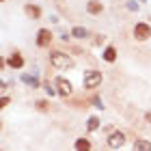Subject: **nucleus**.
Wrapping results in <instances>:
<instances>
[{"label": "nucleus", "mask_w": 151, "mask_h": 151, "mask_svg": "<svg viewBox=\"0 0 151 151\" xmlns=\"http://www.w3.org/2000/svg\"><path fill=\"white\" fill-rule=\"evenodd\" d=\"M50 63L56 67V69H71L73 67V60L67 56V54H63V52H54L50 56Z\"/></svg>", "instance_id": "obj_1"}, {"label": "nucleus", "mask_w": 151, "mask_h": 151, "mask_svg": "<svg viewBox=\"0 0 151 151\" xmlns=\"http://www.w3.org/2000/svg\"><path fill=\"white\" fill-rule=\"evenodd\" d=\"M97 84H101V73L99 71H86L84 73V86L86 88H95Z\"/></svg>", "instance_id": "obj_2"}, {"label": "nucleus", "mask_w": 151, "mask_h": 151, "mask_svg": "<svg viewBox=\"0 0 151 151\" xmlns=\"http://www.w3.org/2000/svg\"><path fill=\"white\" fill-rule=\"evenodd\" d=\"M134 37L140 39V41H145V39L151 37V28H149L147 24H136L134 26Z\"/></svg>", "instance_id": "obj_3"}, {"label": "nucleus", "mask_w": 151, "mask_h": 151, "mask_svg": "<svg viewBox=\"0 0 151 151\" xmlns=\"http://www.w3.org/2000/svg\"><path fill=\"white\" fill-rule=\"evenodd\" d=\"M123 142H125V136H123L121 132H114V134H110V138H108V145H110L112 149H119Z\"/></svg>", "instance_id": "obj_4"}, {"label": "nucleus", "mask_w": 151, "mask_h": 151, "mask_svg": "<svg viewBox=\"0 0 151 151\" xmlns=\"http://www.w3.org/2000/svg\"><path fill=\"white\" fill-rule=\"evenodd\" d=\"M56 88H58L60 95H69V93H71V82L65 80V78H58V80H56Z\"/></svg>", "instance_id": "obj_5"}, {"label": "nucleus", "mask_w": 151, "mask_h": 151, "mask_svg": "<svg viewBox=\"0 0 151 151\" xmlns=\"http://www.w3.org/2000/svg\"><path fill=\"white\" fill-rule=\"evenodd\" d=\"M50 39H52V35H50V30H39V37H37V43H39L41 47H45L47 43H50Z\"/></svg>", "instance_id": "obj_6"}, {"label": "nucleus", "mask_w": 151, "mask_h": 151, "mask_svg": "<svg viewBox=\"0 0 151 151\" xmlns=\"http://www.w3.org/2000/svg\"><path fill=\"white\" fill-rule=\"evenodd\" d=\"M134 151H151V142L145 138H138L134 142Z\"/></svg>", "instance_id": "obj_7"}, {"label": "nucleus", "mask_w": 151, "mask_h": 151, "mask_svg": "<svg viewBox=\"0 0 151 151\" xmlns=\"http://www.w3.org/2000/svg\"><path fill=\"white\" fill-rule=\"evenodd\" d=\"M9 65L13 67V69H19V67H22V65H24V58H22V56H19V54H17V52H15V54H13V56L9 58Z\"/></svg>", "instance_id": "obj_8"}, {"label": "nucleus", "mask_w": 151, "mask_h": 151, "mask_svg": "<svg viewBox=\"0 0 151 151\" xmlns=\"http://www.w3.org/2000/svg\"><path fill=\"white\" fill-rule=\"evenodd\" d=\"M76 151H91V142L84 138H78L76 140Z\"/></svg>", "instance_id": "obj_9"}, {"label": "nucleus", "mask_w": 151, "mask_h": 151, "mask_svg": "<svg viewBox=\"0 0 151 151\" xmlns=\"http://www.w3.org/2000/svg\"><path fill=\"white\" fill-rule=\"evenodd\" d=\"M86 9H88V13H99V11H101V2H97V0H91Z\"/></svg>", "instance_id": "obj_10"}, {"label": "nucleus", "mask_w": 151, "mask_h": 151, "mask_svg": "<svg viewBox=\"0 0 151 151\" xmlns=\"http://www.w3.org/2000/svg\"><path fill=\"white\" fill-rule=\"evenodd\" d=\"M104 58L108 60V63H112V60L116 58V50H114V47H106V52H104Z\"/></svg>", "instance_id": "obj_11"}, {"label": "nucleus", "mask_w": 151, "mask_h": 151, "mask_svg": "<svg viewBox=\"0 0 151 151\" xmlns=\"http://www.w3.org/2000/svg\"><path fill=\"white\" fill-rule=\"evenodd\" d=\"M97 127H99V119L97 116H91V119H88V129L93 132V129H97Z\"/></svg>", "instance_id": "obj_12"}, {"label": "nucleus", "mask_w": 151, "mask_h": 151, "mask_svg": "<svg viewBox=\"0 0 151 151\" xmlns=\"http://www.w3.org/2000/svg\"><path fill=\"white\" fill-rule=\"evenodd\" d=\"M26 13H28L30 17H39V9H37V6H32V4L26 6Z\"/></svg>", "instance_id": "obj_13"}, {"label": "nucleus", "mask_w": 151, "mask_h": 151, "mask_svg": "<svg viewBox=\"0 0 151 151\" xmlns=\"http://www.w3.org/2000/svg\"><path fill=\"white\" fill-rule=\"evenodd\" d=\"M73 37H80V39H84V37H86V30L78 26V28H73Z\"/></svg>", "instance_id": "obj_14"}, {"label": "nucleus", "mask_w": 151, "mask_h": 151, "mask_svg": "<svg viewBox=\"0 0 151 151\" xmlns=\"http://www.w3.org/2000/svg\"><path fill=\"white\" fill-rule=\"evenodd\" d=\"M24 82H26V84H32V86H37V80H35V78H30V76H24Z\"/></svg>", "instance_id": "obj_15"}, {"label": "nucleus", "mask_w": 151, "mask_h": 151, "mask_svg": "<svg viewBox=\"0 0 151 151\" xmlns=\"http://www.w3.org/2000/svg\"><path fill=\"white\" fill-rule=\"evenodd\" d=\"M37 106H39V110H45V108H47L45 101H37Z\"/></svg>", "instance_id": "obj_16"}, {"label": "nucleus", "mask_w": 151, "mask_h": 151, "mask_svg": "<svg viewBox=\"0 0 151 151\" xmlns=\"http://www.w3.org/2000/svg\"><path fill=\"white\" fill-rule=\"evenodd\" d=\"M147 121H151V112H147Z\"/></svg>", "instance_id": "obj_17"}]
</instances>
